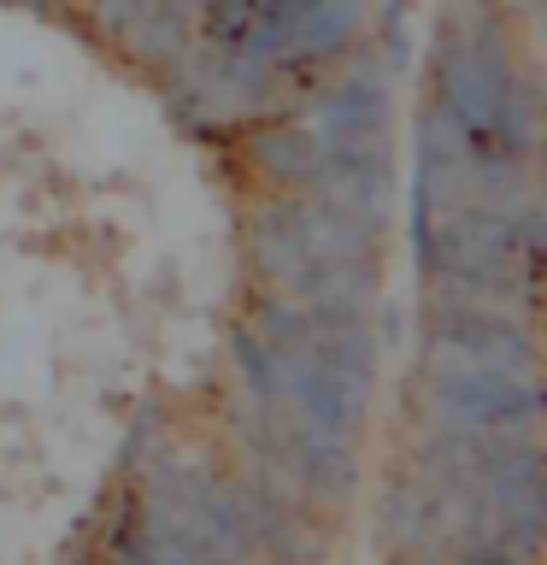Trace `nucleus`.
Wrapping results in <instances>:
<instances>
[{
  "label": "nucleus",
  "mask_w": 547,
  "mask_h": 565,
  "mask_svg": "<svg viewBox=\"0 0 547 565\" xmlns=\"http://www.w3.org/2000/svg\"><path fill=\"white\" fill-rule=\"evenodd\" d=\"M459 565H524V559H512V554H501V547H471Z\"/></svg>",
  "instance_id": "3"
},
{
  "label": "nucleus",
  "mask_w": 547,
  "mask_h": 565,
  "mask_svg": "<svg viewBox=\"0 0 547 565\" xmlns=\"http://www.w3.org/2000/svg\"><path fill=\"white\" fill-rule=\"evenodd\" d=\"M423 388H430V424H441V430H529L536 436V418H541L536 371L453 365V371H423Z\"/></svg>",
  "instance_id": "1"
},
{
  "label": "nucleus",
  "mask_w": 547,
  "mask_h": 565,
  "mask_svg": "<svg viewBox=\"0 0 547 565\" xmlns=\"http://www.w3.org/2000/svg\"><path fill=\"white\" fill-rule=\"evenodd\" d=\"M383 536L406 547V554H418V547L436 542V483L423 471H406L388 483L383 494Z\"/></svg>",
  "instance_id": "2"
},
{
  "label": "nucleus",
  "mask_w": 547,
  "mask_h": 565,
  "mask_svg": "<svg viewBox=\"0 0 547 565\" xmlns=\"http://www.w3.org/2000/svg\"><path fill=\"white\" fill-rule=\"evenodd\" d=\"M124 565H153L148 554H136V547H124Z\"/></svg>",
  "instance_id": "4"
}]
</instances>
